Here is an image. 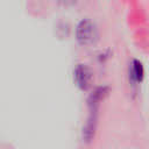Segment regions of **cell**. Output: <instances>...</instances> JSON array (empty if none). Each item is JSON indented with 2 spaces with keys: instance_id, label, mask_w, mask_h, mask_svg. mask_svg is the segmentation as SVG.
Wrapping results in <instances>:
<instances>
[{
  "instance_id": "4",
  "label": "cell",
  "mask_w": 149,
  "mask_h": 149,
  "mask_svg": "<svg viewBox=\"0 0 149 149\" xmlns=\"http://www.w3.org/2000/svg\"><path fill=\"white\" fill-rule=\"evenodd\" d=\"M95 125H97V109H91V114L88 116V120L84 127V137L86 141H90L95 130Z\"/></svg>"
},
{
  "instance_id": "2",
  "label": "cell",
  "mask_w": 149,
  "mask_h": 149,
  "mask_svg": "<svg viewBox=\"0 0 149 149\" xmlns=\"http://www.w3.org/2000/svg\"><path fill=\"white\" fill-rule=\"evenodd\" d=\"M93 73L87 65L79 64L74 70V80L80 90H87L91 85Z\"/></svg>"
},
{
  "instance_id": "1",
  "label": "cell",
  "mask_w": 149,
  "mask_h": 149,
  "mask_svg": "<svg viewBox=\"0 0 149 149\" xmlns=\"http://www.w3.org/2000/svg\"><path fill=\"white\" fill-rule=\"evenodd\" d=\"M98 37V31L95 24L88 20H81L77 27V40L83 45H90L92 44Z\"/></svg>"
},
{
  "instance_id": "5",
  "label": "cell",
  "mask_w": 149,
  "mask_h": 149,
  "mask_svg": "<svg viewBox=\"0 0 149 149\" xmlns=\"http://www.w3.org/2000/svg\"><path fill=\"white\" fill-rule=\"evenodd\" d=\"M130 73H132V78L136 81H141L143 79V74H144V70L142 66V63L137 59H133L132 65H130Z\"/></svg>"
},
{
  "instance_id": "3",
  "label": "cell",
  "mask_w": 149,
  "mask_h": 149,
  "mask_svg": "<svg viewBox=\"0 0 149 149\" xmlns=\"http://www.w3.org/2000/svg\"><path fill=\"white\" fill-rule=\"evenodd\" d=\"M108 93V87L104 86V87H98L93 91V93L90 95L88 98V106L91 109H97L99 102L107 95Z\"/></svg>"
}]
</instances>
